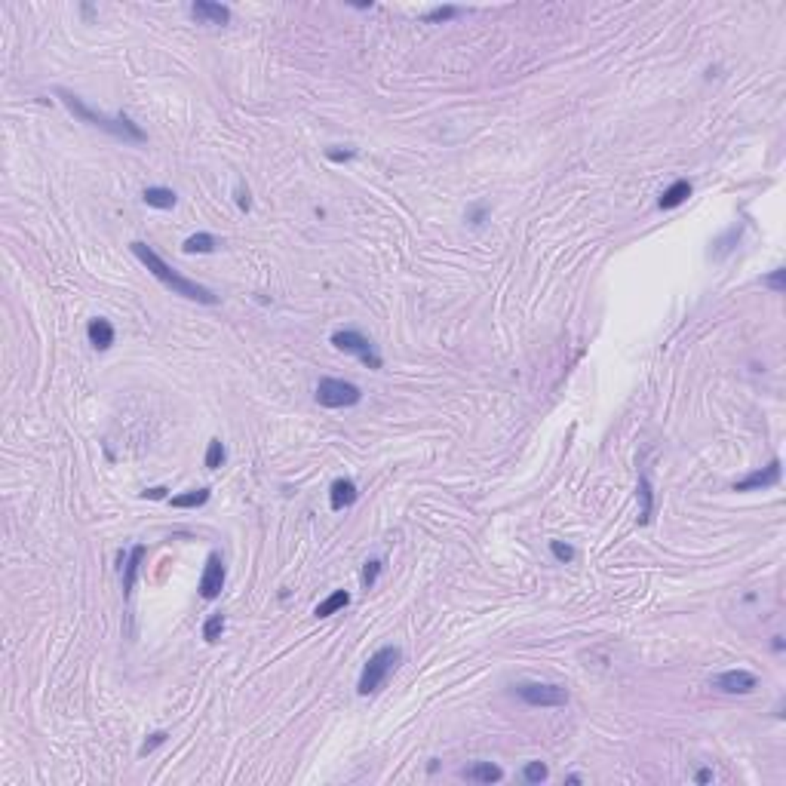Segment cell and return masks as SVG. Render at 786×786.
<instances>
[{"label": "cell", "mask_w": 786, "mask_h": 786, "mask_svg": "<svg viewBox=\"0 0 786 786\" xmlns=\"http://www.w3.org/2000/svg\"><path fill=\"white\" fill-rule=\"evenodd\" d=\"M59 99H62V105L68 108L74 117L83 120V123L96 126V129H101V133L120 138V142H133V145H142V142H145L142 126L133 123V120H129L126 114L108 117V114H101V111H92L80 96H74V92H68V89H59Z\"/></svg>", "instance_id": "cell-2"}, {"label": "cell", "mask_w": 786, "mask_h": 786, "mask_svg": "<svg viewBox=\"0 0 786 786\" xmlns=\"http://www.w3.org/2000/svg\"><path fill=\"white\" fill-rule=\"evenodd\" d=\"M777 483H780V458H774L768 467L753 470V473H746L743 479H737L734 492H759V488H771Z\"/></svg>", "instance_id": "cell-9"}, {"label": "cell", "mask_w": 786, "mask_h": 786, "mask_svg": "<svg viewBox=\"0 0 786 786\" xmlns=\"http://www.w3.org/2000/svg\"><path fill=\"white\" fill-rule=\"evenodd\" d=\"M129 249H133V255L147 267V271H151V276H157V280H160L172 295H181V298L197 301V304H218V295H212L206 286H200L197 280H188V276H181L179 271H175V267L166 264L163 258L157 255L147 243H138V240H135V243H129Z\"/></svg>", "instance_id": "cell-1"}, {"label": "cell", "mask_w": 786, "mask_h": 786, "mask_svg": "<svg viewBox=\"0 0 786 786\" xmlns=\"http://www.w3.org/2000/svg\"><path fill=\"white\" fill-rule=\"evenodd\" d=\"M215 249H218V240L212 234H193L184 240L181 252L184 255H206V252H215Z\"/></svg>", "instance_id": "cell-15"}, {"label": "cell", "mask_w": 786, "mask_h": 786, "mask_svg": "<svg viewBox=\"0 0 786 786\" xmlns=\"http://www.w3.org/2000/svg\"><path fill=\"white\" fill-rule=\"evenodd\" d=\"M86 335H89V344L96 347V350H108L111 344H114V326H111L108 320H101V317L89 320Z\"/></svg>", "instance_id": "cell-12"}, {"label": "cell", "mask_w": 786, "mask_h": 786, "mask_svg": "<svg viewBox=\"0 0 786 786\" xmlns=\"http://www.w3.org/2000/svg\"><path fill=\"white\" fill-rule=\"evenodd\" d=\"M237 206L243 209V212L252 209V193H249L246 184H237Z\"/></svg>", "instance_id": "cell-28"}, {"label": "cell", "mask_w": 786, "mask_h": 786, "mask_svg": "<svg viewBox=\"0 0 786 786\" xmlns=\"http://www.w3.org/2000/svg\"><path fill=\"white\" fill-rule=\"evenodd\" d=\"M206 501H209V488H191V492H184V495H175L172 507H179V510H191V507H203Z\"/></svg>", "instance_id": "cell-19"}, {"label": "cell", "mask_w": 786, "mask_h": 786, "mask_svg": "<svg viewBox=\"0 0 786 786\" xmlns=\"http://www.w3.org/2000/svg\"><path fill=\"white\" fill-rule=\"evenodd\" d=\"M363 400V391L350 381H341V378H322L317 384V403L322 409H350Z\"/></svg>", "instance_id": "cell-4"}, {"label": "cell", "mask_w": 786, "mask_h": 786, "mask_svg": "<svg viewBox=\"0 0 786 786\" xmlns=\"http://www.w3.org/2000/svg\"><path fill=\"white\" fill-rule=\"evenodd\" d=\"M485 215H488V209L483 206V203H476V206L467 212V221H470V225H473V228H479V225H483V221H485Z\"/></svg>", "instance_id": "cell-29"}, {"label": "cell", "mask_w": 786, "mask_h": 786, "mask_svg": "<svg viewBox=\"0 0 786 786\" xmlns=\"http://www.w3.org/2000/svg\"><path fill=\"white\" fill-rule=\"evenodd\" d=\"M550 553L559 562H571V559H575V547H568V544H562V541H550Z\"/></svg>", "instance_id": "cell-27"}, {"label": "cell", "mask_w": 786, "mask_h": 786, "mask_svg": "<svg viewBox=\"0 0 786 786\" xmlns=\"http://www.w3.org/2000/svg\"><path fill=\"white\" fill-rule=\"evenodd\" d=\"M639 495H642V516H639V522H649L651 520V488H649V479H639Z\"/></svg>", "instance_id": "cell-26"}, {"label": "cell", "mask_w": 786, "mask_h": 786, "mask_svg": "<svg viewBox=\"0 0 786 786\" xmlns=\"http://www.w3.org/2000/svg\"><path fill=\"white\" fill-rule=\"evenodd\" d=\"M695 780H697V783H709V780H713V771H709V768L697 771V777H695Z\"/></svg>", "instance_id": "cell-33"}, {"label": "cell", "mask_w": 786, "mask_h": 786, "mask_svg": "<svg viewBox=\"0 0 786 786\" xmlns=\"http://www.w3.org/2000/svg\"><path fill=\"white\" fill-rule=\"evenodd\" d=\"M142 200H145L151 209H172L175 203H179L175 191H169V188H145Z\"/></svg>", "instance_id": "cell-16"}, {"label": "cell", "mask_w": 786, "mask_h": 786, "mask_svg": "<svg viewBox=\"0 0 786 786\" xmlns=\"http://www.w3.org/2000/svg\"><path fill=\"white\" fill-rule=\"evenodd\" d=\"M191 16L197 18L200 25H228L230 22V9L221 4H212V0H197L191 4Z\"/></svg>", "instance_id": "cell-10"}, {"label": "cell", "mask_w": 786, "mask_h": 786, "mask_svg": "<svg viewBox=\"0 0 786 786\" xmlns=\"http://www.w3.org/2000/svg\"><path fill=\"white\" fill-rule=\"evenodd\" d=\"M381 568H384V566H381L378 559H369L366 566H363V587H366V590L375 587V580H378V575H381Z\"/></svg>", "instance_id": "cell-25"}, {"label": "cell", "mask_w": 786, "mask_h": 786, "mask_svg": "<svg viewBox=\"0 0 786 786\" xmlns=\"http://www.w3.org/2000/svg\"><path fill=\"white\" fill-rule=\"evenodd\" d=\"M783 274H786V271H783V267H777V271H774L771 276H765V280H762V283H765V286H771V289H774V292H783Z\"/></svg>", "instance_id": "cell-30"}, {"label": "cell", "mask_w": 786, "mask_h": 786, "mask_svg": "<svg viewBox=\"0 0 786 786\" xmlns=\"http://www.w3.org/2000/svg\"><path fill=\"white\" fill-rule=\"evenodd\" d=\"M221 590H225V562H221L218 553H209L206 566H203V575H200V596L218 599Z\"/></svg>", "instance_id": "cell-7"}, {"label": "cell", "mask_w": 786, "mask_h": 786, "mask_svg": "<svg viewBox=\"0 0 786 786\" xmlns=\"http://www.w3.org/2000/svg\"><path fill=\"white\" fill-rule=\"evenodd\" d=\"M221 633H225V614H212L209 621L203 624V639L209 645H215L221 639Z\"/></svg>", "instance_id": "cell-21"}, {"label": "cell", "mask_w": 786, "mask_h": 786, "mask_svg": "<svg viewBox=\"0 0 786 786\" xmlns=\"http://www.w3.org/2000/svg\"><path fill=\"white\" fill-rule=\"evenodd\" d=\"M356 498H359V492H356V483L354 479H335V483H332V488H329V504H332V510H347L350 504H356Z\"/></svg>", "instance_id": "cell-11"}, {"label": "cell", "mask_w": 786, "mask_h": 786, "mask_svg": "<svg viewBox=\"0 0 786 786\" xmlns=\"http://www.w3.org/2000/svg\"><path fill=\"white\" fill-rule=\"evenodd\" d=\"M166 741H169V734H166V731H154V734L147 737V741H145L142 746H138V756L145 759V756H151V753L157 750V746H163Z\"/></svg>", "instance_id": "cell-24"}, {"label": "cell", "mask_w": 786, "mask_h": 786, "mask_svg": "<svg viewBox=\"0 0 786 786\" xmlns=\"http://www.w3.org/2000/svg\"><path fill=\"white\" fill-rule=\"evenodd\" d=\"M332 344H335V350H341V354H354V356H359L369 369H381V354H378L375 344L363 335V332H356V329H338L335 335H332Z\"/></svg>", "instance_id": "cell-5"}, {"label": "cell", "mask_w": 786, "mask_h": 786, "mask_svg": "<svg viewBox=\"0 0 786 786\" xmlns=\"http://www.w3.org/2000/svg\"><path fill=\"white\" fill-rule=\"evenodd\" d=\"M709 685L719 688L722 695H750V691L759 685V679H756L750 670H725V673H719V676H713Z\"/></svg>", "instance_id": "cell-8"}, {"label": "cell", "mask_w": 786, "mask_h": 786, "mask_svg": "<svg viewBox=\"0 0 786 786\" xmlns=\"http://www.w3.org/2000/svg\"><path fill=\"white\" fill-rule=\"evenodd\" d=\"M464 9L461 6H439V9H430L427 16H424V22H449V18H458Z\"/></svg>", "instance_id": "cell-23"}, {"label": "cell", "mask_w": 786, "mask_h": 786, "mask_svg": "<svg viewBox=\"0 0 786 786\" xmlns=\"http://www.w3.org/2000/svg\"><path fill=\"white\" fill-rule=\"evenodd\" d=\"M547 777H550V771H547V765H544V762H529L522 768V780L525 783H544Z\"/></svg>", "instance_id": "cell-22"}, {"label": "cell", "mask_w": 786, "mask_h": 786, "mask_svg": "<svg viewBox=\"0 0 786 786\" xmlns=\"http://www.w3.org/2000/svg\"><path fill=\"white\" fill-rule=\"evenodd\" d=\"M326 157L332 163H347V160H354L356 157V151H326Z\"/></svg>", "instance_id": "cell-31"}, {"label": "cell", "mask_w": 786, "mask_h": 786, "mask_svg": "<svg viewBox=\"0 0 786 786\" xmlns=\"http://www.w3.org/2000/svg\"><path fill=\"white\" fill-rule=\"evenodd\" d=\"M516 697L529 707H566L568 704V691L562 685H553V682H522V685H516Z\"/></svg>", "instance_id": "cell-6"}, {"label": "cell", "mask_w": 786, "mask_h": 786, "mask_svg": "<svg viewBox=\"0 0 786 786\" xmlns=\"http://www.w3.org/2000/svg\"><path fill=\"white\" fill-rule=\"evenodd\" d=\"M347 605H350V593H347V590H335V593L326 596L317 605V612H313V614H317V617H332V614H338L341 608H347Z\"/></svg>", "instance_id": "cell-17"}, {"label": "cell", "mask_w": 786, "mask_h": 786, "mask_svg": "<svg viewBox=\"0 0 786 786\" xmlns=\"http://www.w3.org/2000/svg\"><path fill=\"white\" fill-rule=\"evenodd\" d=\"M142 559H145V547L138 544V547L129 550V562H126V575H123V593H126V596L133 593V587H135V575H138V566H142Z\"/></svg>", "instance_id": "cell-18"}, {"label": "cell", "mask_w": 786, "mask_h": 786, "mask_svg": "<svg viewBox=\"0 0 786 786\" xmlns=\"http://www.w3.org/2000/svg\"><path fill=\"white\" fill-rule=\"evenodd\" d=\"M461 777L470 780V783H498V780H504V771L492 762H476V765H470V768L461 771Z\"/></svg>", "instance_id": "cell-13"}, {"label": "cell", "mask_w": 786, "mask_h": 786, "mask_svg": "<svg viewBox=\"0 0 786 786\" xmlns=\"http://www.w3.org/2000/svg\"><path fill=\"white\" fill-rule=\"evenodd\" d=\"M400 661H403V649H400V645H384V649H378L372 658H369L366 667H363V676H359V682H356V691L363 697L375 695V691L387 682V676L400 667Z\"/></svg>", "instance_id": "cell-3"}, {"label": "cell", "mask_w": 786, "mask_h": 786, "mask_svg": "<svg viewBox=\"0 0 786 786\" xmlns=\"http://www.w3.org/2000/svg\"><path fill=\"white\" fill-rule=\"evenodd\" d=\"M142 498H151V501H160V498H166V488L163 485H154V488H145Z\"/></svg>", "instance_id": "cell-32"}, {"label": "cell", "mask_w": 786, "mask_h": 786, "mask_svg": "<svg viewBox=\"0 0 786 786\" xmlns=\"http://www.w3.org/2000/svg\"><path fill=\"white\" fill-rule=\"evenodd\" d=\"M688 197H691V181L679 179V181H673L670 188L661 193L658 206H661V209H676V206H682V203H685Z\"/></svg>", "instance_id": "cell-14"}, {"label": "cell", "mask_w": 786, "mask_h": 786, "mask_svg": "<svg viewBox=\"0 0 786 786\" xmlns=\"http://www.w3.org/2000/svg\"><path fill=\"white\" fill-rule=\"evenodd\" d=\"M225 461H228L225 442H221V439H212L209 446H206V467H209V470H218L221 464H225Z\"/></svg>", "instance_id": "cell-20"}]
</instances>
